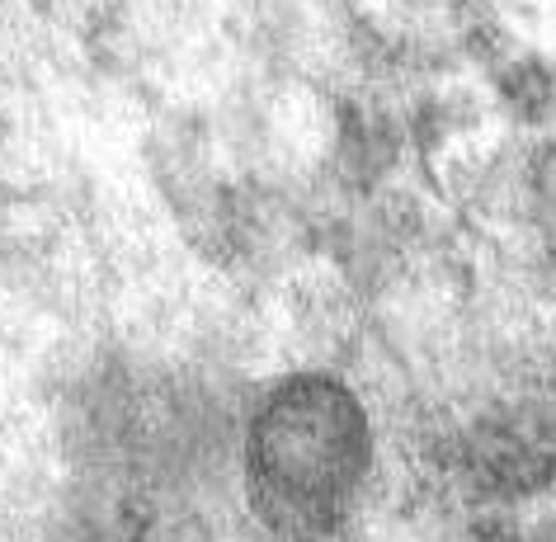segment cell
<instances>
[{
	"instance_id": "cell-1",
	"label": "cell",
	"mask_w": 556,
	"mask_h": 542,
	"mask_svg": "<svg viewBox=\"0 0 556 542\" xmlns=\"http://www.w3.org/2000/svg\"><path fill=\"white\" fill-rule=\"evenodd\" d=\"M250 495L278 533L321 538L350 514L368 471L354 396L326 378H293L264 401L245 443Z\"/></svg>"
}]
</instances>
